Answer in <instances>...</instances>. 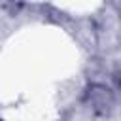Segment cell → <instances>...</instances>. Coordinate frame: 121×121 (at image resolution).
Segmentation results:
<instances>
[{
    "label": "cell",
    "mask_w": 121,
    "mask_h": 121,
    "mask_svg": "<svg viewBox=\"0 0 121 121\" xmlns=\"http://www.w3.org/2000/svg\"><path fill=\"white\" fill-rule=\"evenodd\" d=\"M0 121H4V119H2V117H0Z\"/></svg>",
    "instance_id": "obj_1"
}]
</instances>
